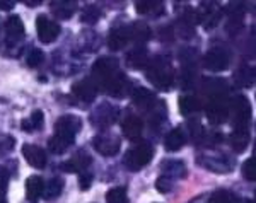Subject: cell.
Wrapping results in <instances>:
<instances>
[{"mask_svg":"<svg viewBox=\"0 0 256 203\" xmlns=\"http://www.w3.org/2000/svg\"><path fill=\"white\" fill-rule=\"evenodd\" d=\"M152 156H154L152 145L148 142H140L126 152L125 159H123V164H125L126 169H130V171H140L144 166H147L150 162Z\"/></svg>","mask_w":256,"mask_h":203,"instance_id":"1","label":"cell"},{"mask_svg":"<svg viewBox=\"0 0 256 203\" xmlns=\"http://www.w3.org/2000/svg\"><path fill=\"white\" fill-rule=\"evenodd\" d=\"M147 77L160 90H168L172 86V68L164 58H156L152 62V67L148 68Z\"/></svg>","mask_w":256,"mask_h":203,"instance_id":"2","label":"cell"},{"mask_svg":"<svg viewBox=\"0 0 256 203\" xmlns=\"http://www.w3.org/2000/svg\"><path fill=\"white\" fill-rule=\"evenodd\" d=\"M80 126H82L80 118H77L76 114H64L55 123V135L74 142V138H76L77 132L80 130Z\"/></svg>","mask_w":256,"mask_h":203,"instance_id":"3","label":"cell"},{"mask_svg":"<svg viewBox=\"0 0 256 203\" xmlns=\"http://www.w3.org/2000/svg\"><path fill=\"white\" fill-rule=\"evenodd\" d=\"M229 60H230L229 52L222 46H216L208 50V53L204 58V65L210 72H222V70L229 67Z\"/></svg>","mask_w":256,"mask_h":203,"instance_id":"4","label":"cell"},{"mask_svg":"<svg viewBox=\"0 0 256 203\" xmlns=\"http://www.w3.org/2000/svg\"><path fill=\"white\" fill-rule=\"evenodd\" d=\"M36 31L41 43H53L60 36V26L53 19H48L46 16H38L36 19Z\"/></svg>","mask_w":256,"mask_h":203,"instance_id":"5","label":"cell"},{"mask_svg":"<svg viewBox=\"0 0 256 203\" xmlns=\"http://www.w3.org/2000/svg\"><path fill=\"white\" fill-rule=\"evenodd\" d=\"M92 147L96 148V152H99L101 156L111 157V156L118 154L120 147H122V142H120L118 136H114L111 134H101L92 138Z\"/></svg>","mask_w":256,"mask_h":203,"instance_id":"6","label":"cell"},{"mask_svg":"<svg viewBox=\"0 0 256 203\" xmlns=\"http://www.w3.org/2000/svg\"><path fill=\"white\" fill-rule=\"evenodd\" d=\"M227 114H229V108H227V102L226 99L220 96V94H214L208 101V106H207V116L212 123H218L226 122L227 120Z\"/></svg>","mask_w":256,"mask_h":203,"instance_id":"7","label":"cell"},{"mask_svg":"<svg viewBox=\"0 0 256 203\" xmlns=\"http://www.w3.org/2000/svg\"><path fill=\"white\" fill-rule=\"evenodd\" d=\"M232 110H234V126L238 128H246L248 122L251 118V106L250 101L244 96H238L232 101Z\"/></svg>","mask_w":256,"mask_h":203,"instance_id":"8","label":"cell"},{"mask_svg":"<svg viewBox=\"0 0 256 203\" xmlns=\"http://www.w3.org/2000/svg\"><path fill=\"white\" fill-rule=\"evenodd\" d=\"M22 156L28 160V164H31L36 169H43L48 162L46 152L41 147H38V145H31V144L22 145Z\"/></svg>","mask_w":256,"mask_h":203,"instance_id":"9","label":"cell"},{"mask_svg":"<svg viewBox=\"0 0 256 203\" xmlns=\"http://www.w3.org/2000/svg\"><path fill=\"white\" fill-rule=\"evenodd\" d=\"M116 118H118V108H114L111 104L99 106L92 114V122L101 128L113 125V123L116 122Z\"/></svg>","mask_w":256,"mask_h":203,"instance_id":"10","label":"cell"},{"mask_svg":"<svg viewBox=\"0 0 256 203\" xmlns=\"http://www.w3.org/2000/svg\"><path fill=\"white\" fill-rule=\"evenodd\" d=\"M6 31H7V43L16 44L24 38V24L19 16H10L6 20Z\"/></svg>","mask_w":256,"mask_h":203,"instance_id":"11","label":"cell"},{"mask_svg":"<svg viewBox=\"0 0 256 203\" xmlns=\"http://www.w3.org/2000/svg\"><path fill=\"white\" fill-rule=\"evenodd\" d=\"M94 74L102 78V82H106L108 78L118 74V64L114 58H101L94 64Z\"/></svg>","mask_w":256,"mask_h":203,"instance_id":"12","label":"cell"},{"mask_svg":"<svg viewBox=\"0 0 256 203\" xmlns=\"http://www.w3.org/2000/svg\"><path fill=\"white\" fill-rule=\"evenodd\" d=\"M123 135L126 136V138L130 140H137L140 135H142V130H144V123L142 120H140V116L137 114H130L125 118V122H123Z\"/></svg>","mask_w":256,"mask_h":203,"instance_id":"13","label":"cell"},{"mask_svg":"<svg viewBox=\"0 0 256 203\" xmlns=\"http://www.w3.org/2000/svg\"><path fill=\"white\" fill-rule=\"evenodd\" d=\"M132 38V34H130V29L128 28H116V29H113V31L110 32V38H108V46L111 50H122V48H125L126 46V43H128V40Z\"/></svg>","mask_w":256,"mask_h":203,"instance_id":"14","label":"cell"},{"mask_svg":"<svg viewBox=\"0 0 256 203\" xmlns=\"http://www.w3.org/2000/svg\"><path fill=\"white\" fill-rule=\"evenodd\" d=\"M72 90L77 98L82 99V101H86V102H90L94 98H96V87H94V84L90 80L77 82V84L72 87Z\"/></svg>","mask_w":256,"mask_h":203,"instance_id":"15","label":"cell"},{"mask_svg":"<svg viewBox=\"0 0 256 203\" xmlns=\"http://www.w3.org/2000/svg\"><path fill=\"white\" fill-rule=\"evenodd\" d=\"M44 183L40 176H31L26 181V196L28 200H38L40 196H43Z\"/></svg>","mask_w":256,"mask_h":203,"instance_id":"16","label":"cell"},{"mask_svg":"<svg viewBox=\"0 0 256 203\" xmlns=\"http://www.w3.org/2000/svg\"><path fill=\"white\" fill-rule=\"evenodd\" d=\"M89 164H90V157L88 154H84V152H80V154H77L74 159L62 164V168L67 172H79L80 169H86Z\"/></svg>","mask_w":256,"mask_h":203,"instance_id":"17","label":"cell"},{"mask_svg":"<svg viewBox=\"0 0 256 203\" xmlns=\"http://www.w3.org/2000/svg\"><path fill=\"white\" fill-rule=\"evenodd\" d=\"M230 145L236 152H242L250 145V132L246 128H238L230 135Z\"/></svg>","mask_w":256,"mask_h":203,"instance_id":"18","label":"cell"},{"mask_svg":"<svg viewBox=\"0 0 256 203\" xmlns=\"http://www.w3.org/2000/svg\"><path fill=\"white\" fill-rule=\"evenodd\" d=\"M184 134L181 132V128H174L172 132H169L168 136H166V142H164V145H166V150L169 152H178L181 147L184 145Z\"/></svg>","mask_w":256,"mask_h":203,"instance_id":"19","label":"cell"},{"mask_svg":"<svg viewBox=\"0 0 256 203\" xmlns=\"http://www.w3.org/2000/svg\"><path fill=\"white\" fill-rule=\"evenodd\" d=\"M64 192V180L62 178H52L43 190V198L44 200H55L56 196H60Z\"/></svg>","mask_w":256,"mask_h":203,"instance_id":"20","label":"cell"},{"mask_svg":"<svg viewBox=\"0 0 256 203\" xmlns=\"http://www.w3.org/2000/svg\"><path fill=\"white\" fill-rule=\"evenodd\" d=\"M76 10V2L62 0V2H52V12L56 16V19H68Z\"/></svg>","mask_w":256,"mask_h":203,"instance_id":"21","label":"cell"},{"mask_svg":"<svg viewBox=\"0 0 256 203\" xmlns=\"http://www.w3.org/2000/svg\"><path fill=\"white\" fill-rule=\"evenodd\" d=\"M43 123H44V114H43V111H34L30 118H24L22 122H20V126H22V130L24 132H36V130H40V128H43Z\"/></svg>","mask_w":256,"mask_h":203,"instance_id":"22","label":"cell"},{"mask_svg":"<svg viewBox=\"0 0 256 203\" xmlns=\"http://www.w3.org/2000/svg\"><path fill=\"white\" fill-rule=\"evenodd\" d=\"M128 64L134 68H144L148 64V55L146 48H135L128 53Z\"/></svg>","mask_w":256,"mask_h":203,"instance_id":"23","label":"cell"},{"mask_svg":"<svg viewBox=\"0 0 256 203\" xmlns=\"http://www.w3.org/2000/svg\"><path fill=\"white\" fill-rule=\"evenodd\" d=\"M134 101L135 104L140 106V108H150L154 104V96H152V92L148 89H144V87H138L137 90L134 92Z\"/></svg>","mask_w":256,"mask_h":203,"instance_id":"24","label":"cell"},{"mask_svg":"<svg viewBox=\"0 0 256 203\" xmlns=\"http://www.w3.org/2000/svg\"><path fill=\"white\" fill-rule=\"evenodd\" d=\"M234 82L239 87H250L254 82V70L250 67L239 68V72L234 76Z\"/></svg>","mask_w":256,"mask_h":203,"instance_id":"25","label":"cell"},{"mask_svg":"<svg viewBox=\"0 0 256 203\" xmlns=\"http://www.w3.org/2000/svg\"><path fill=\"white\" fill-rule=\"evenodd\" d=\"M200 110V101L195 98V96H184L180 99V111L181 114L184 116H190L192 113Z\"/></svg>","mask_w":256,"mask_h":203,"instance_id":"26","label":"cell"},{"mask_svg":"<svg viewBox=\"0 0 256 203\" xmlns=\"http://www.w3.org/2000/svg\"><path fill=\"white\" fill-rule=\"evenodd\" d=\"M162 168H166L168 174L164 176L168 178H183L186 174V169H184V164L181 160H168V162H162Z\"/></svg>","mask_w":256,"mask_h":203,"instance_id":"27","label":"cell"},{"mask_svg":"<svg viewBox=\"0 0 256 203\" xmlns=\"http://www.w3.org/2000/svg\"><path fill=\"white\" fill-rule=\"evenodd\" d=\"M205 164V168L210 169V171L214 172H229L230 171V164L226 162L224 157H218V159H216V157H208L207 156V162H202Z\"/></svg>","mask_w":256,"mask_h":203,"instance_id":"28","label":"cell"},{"mask_svg":"<svg viewBox=\"0 0 256 203\" xmlns=\"http://www.w3.org/2000/svg\"><path fill=\"white\" fill-rule=\"evenodd\" d=\"M137 12L138 14H160L162 12V4L152 2V0H142L137 2Z\"/></svg>","mask_w":256,"mask_h":203,"instance_id":"29","label":"cell"},{"mask_svg":"<svg viewBox=\"0 0 256 203\" xmlns=\"http://www.w3.org/2000/svg\"><path fill=\"white\" fill-rule=\"evenodd\" d=\"M106 202L108 203H128L126 198V190L123 186H116V188H111L106 193Z\"/></svg>","mask_w":256,"mask_h":203,"instance_id":"30","label":"cell"},{"mask_svg":"<svg viewBox=\"0 0 256 203\" xmlns=\"http://www.w3.org/2000/svg\"><path fill=\"white\" fill-rule=\"evenodd\" d=\"M72 144H74L72 140L62 138V136H56V135H53L52 138H50V148H52V152H55V154H64Z\"/></svg>","mask_w":256,"mask_h":203,"instance_id":"31","label":"cell"},{"mask_svg":"<svg viewBox=\"0 0 256 203\" xmlns=\"http://www.w3.org/2000/svg\"><path fill=\"white\" fill-rule=\"evenodd\" d=\"M208 203H236V196L227 190H218V192L212 193V196L208 198Z\"/></svg>","mask_w":256,"mask_h":203,"instance_id":"32","label":"cell"},{"mask_svg":"<svg viewBox=\"0 0 256 203\" xmlns=\"http://www.w3.org/2000/svg\"><path fill=\"white\" fill-rule=\"evenodd\" d=\"M242 176H244L248 181L256 180V159L254 157H250V159L242 164Z\"/></svg>","mask_w":256,"mask_h":203,"instance_id":"33","label":"cell"},{"mask_svg":"<svg viewBox=\"0 0 256 203\" xmlns=\"http://www.w3.org/2000/svg\"><path fill=\"white\" fill-rule=\"evenodd\" d=\"M101 18V12L96 6H89L88 9L84 10V14H82V22L86 24H94L98 22V19Z\"/></svg>","mask_w":256,"mask_h":203,"instance_id":"34","label":"cell"},{"mask_svg":"<svg viewBox=\"0 0 256 203\" xmlns=\"http://www.w3.org/2000/svg\"><path fill=\"white\" fill-rule=\"evenodd\" d=\"M180 29L184 38H190V36H193V31H195V20L190 18V16H186V18L180 20Z\"/></svg>","mask_w":256,"mask_h":203,"instance_id":"35","label":"cell"},{"mask_svg":"<svg viewBox=\"0 0 256 203\" xmlns=\"http://www.w3.org/2000/svg\"><path fill=\"white\" fill-rule=\"evenodd\" d=\"M43 60H44V55H43V52L38 48H34V50H31L30 52V55H28V65L30 67H40L41 64H43Z\"/></svg>","mask_w":256,"mask_h":203,"instance_id":"36","label":"cell"},{"mask_svg":"<svg viewBox=\"0 0 256 203\" xmlns=\"http://www.w3.org/2000/svg\"><path fill=\"white\" fill-rule=\"evenodd\" d=\"M156 188L159 190L160 193H168V192H171V188H172V180L171 178H168V176H159L158 178V181H156Z\"/></svg>","mask_w":256,"mask_h":203,"instance_id":"37","label":"cell"},{"mask_svg":"<svg viewBox=\"0 0 256 203\" xmlns=\"http://www.w3.org/2000/svg\"><path fill=\"white\" fill-rule=\"evenodd\" d=\"M9 178L10 174L6 168H0V193H4L7 190V184H9Z\"/></svg>","mask_w":256,"mask_h":203,"instance_id":"38","label":"cell"},{"mask_svg":"<svg viewBox=\"0 0 256 203\" xmlns=\"http://www.w3.org/2000/svg\"><path fill=\"white\" fill-rule=\"evenodd\" d=\"M12 147H14V138H12V136L9 135L0 136V150L7 152V150H10Z\"/></svg>","mask_w":256,"mask_h":203,"instance_id":"39","label":"cell"},{"mask_svg":"<svg viewBox=\"0 0 256 203\" xmlns=\"http://www.w3.org/2000/svg\"><path fill=\"white\" fill-rule=\"evenodd\" d=\"M90 181H92V176L88 172V174H80V190H89L90 188Z\"/></svg>","mask_w":256,"mask_h":203,"instance_id":"40","label":"cell"},{"mask_svg":"<svg viewBox=\"0 0 256 203\" xmlns=\"http://www.w3.org/2000/svg\"><path fill=\"white\" fill-rule=\"evenodd\" d=\"M14 9V2L12 0H0V10H12Z\"/></svg>","mask_w":256,"mask_h":203,"instance_id":"41","label":"cell"},{"mask_svg":"<svg viewBox=\"0 0 256 203\" xmlns=\"http://www.w3.org/2000/svg\"><path fill=\"white\" fill-rule=\"evenodd\" d=\"M26 4H28L30 7H36V6L40 4V0H32V2H31V0H26Z\"/></svg>","mask_w":256,"mask_h":203,"instance_id":"42","label":"cell"},{"mask_svg":"<svg viewBox=\"0 0 256 203\" xmlns=\"http://www.w3.org/2000/svg\"><path fill=\"white\" fill-rule=\"evenodd\" d=\"M0 203H6V202H4V200H2V198H0Z\"/></svg>","mask_w":256,"mask_h":203,"instance_id":"43","label":"cell"},{"mask_svg":"<svg viewBox=\"0 0 256 203\" xmlns=\"http://www.w3.org/2000/svg\"><path fill=\"white\" fill-rule=\"evenodd\" d=\"M246 203H253V202H246Z\"/></svg>","mask_w":256,"mask_h":203,"instance_id":"44","label":"cell"}]
</instances>
